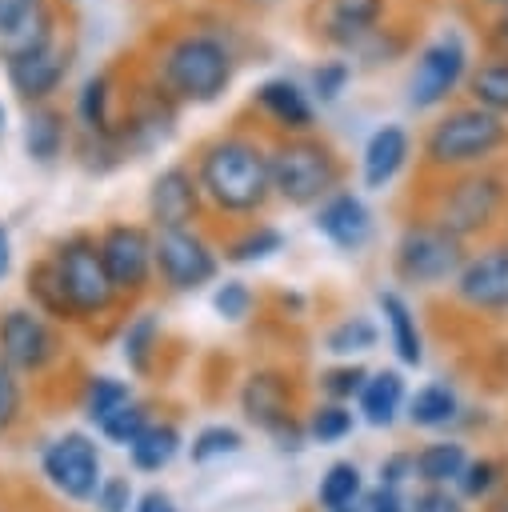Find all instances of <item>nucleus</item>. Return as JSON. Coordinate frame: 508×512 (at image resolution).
<instances>
[{
	"label": "nucleus",
	"instance_id": "1",
	"mask_svg": "<svg viewBox=\"0 0 508 512\" xmlns=\"http://www.w3.org/2000/svg\"><path fill=\"white\" fill-rule=\"evenodd\" d=\"M148 72L180 108H208L232 88L240 72V48L220 24L188 20L156 36Z\"/></svg>",
	"mask_w": 508,
	"mask_h": 512
},
{
	"label": "nucleus",
	"instance_id": "2",
	"mask_svg": "<svg viewBox=\"0 0 508 512\" xmlns=\"http://www.w3.org/2000/svg\"><path fill=\"white\" fill-rule=\"evenodd\" d=\"M192 172L204 192V204L224 216H256L272 200V172H268V132L228 124L196 140Z\"/></svg>",
	"mask_w": 508,
	"mask_h": 512
},
{
	"label": "nucleus",
	"instance_id": "3",
	"mask_svg": "<svg viewBox=\"0 0 508 512\" xmlns=\"http://www.w3.org/2000/svg\"><path fill=\"white\" fill-rule=\"evenodd\" d=\"M416 160L424 176H452V172L500 164L508 160V120L468 100H456L428 120L416 144Z\"/></svg>",
	"mask_w": 508,
	"mask_h": 512
},
{
	"label": "nucleus",
	"instance_id": "4",
	"mask_svg": "<svg viewBox=\"0 0 508 512\" xmlns=\"http://www.w3.org/2000/svg\"><path fill=\"white\" fill-rule=\"evenodd\" d=\"M268 172H272V200L288 208H316L336 188H344L348 160L324 132L268 136Z\"/></svg>",
	"mask_w": 508,
	"mask_h": 512
},
{
	"label": "nucleus",
	"instance_id": "5",
	"mask_svg": "<svg viewBox=\"0 0 508 512\" xmlns=\"http://www.w3.org/2000/svg\"><path fill=\"white\" fill-rule=\"evenodd\" d=\"M424 216L460 240H476L492 232L508 216V160L436 176Z\"/></svg>",
	"mask_w": 508,
	"mask_h": 512
},
{
	"label": "nucleus",
	"instance_id": "6",
	"mask_svg": "<svg viewBox=\"0 0 508 512\" xmlns=\"http://www.w3.org/2000/svg\"><path fill=\"white\" fill-rule=\"evenodd\" d=\"M472 68L468 44L456 28H440L436 36H428L416 56H412V72L404 84V100L412 112H440L452 104V96L464 88Z\"/></svg>",
	"mask_w": 508,
	"mask_h": 512
},
{
	"label": "nucleus",
	"instance_id": "7",
	"mask_svg": "<svg viewBox=\"0 0 508 512\" xmlns=\"http://www.w3.org/2000/svg\"><path fill=\"white\" fill-rule=\"evenodd\" d=\"M56 276H60V292L68 300V312L72 320H92V316H104L120 296L104 272V260H100V248H96V236L92 232H68L52 252H48Z\"/></svg>",
	"mask_w": 508,
	"mask_h": 512
},
{
	"label": "nucleus",
	"instance_id": "8",
	"mask_svg": "<svg viewBox=\"0 0 508 512\" xmlns=\"http://www.w3.org/2000/svg\"><path fill=\"white\" fill-rule=\"evenodd\" d=\"M468 252H464V240L452 236L448 228L432 224L428 216H412L400 236H396V248H392V268L404 284H416V288H432V284H444V280H456V272L464 268Z\"/></svg>",
	"mask_w": 508,
	"mask_h": 512
},
{
	"label": "nucleus",
	"instance_id": "9",
	"mask_svg": "<svg viewBox=\"0 0 508 512\" xmlns=\"http://www.w3.org/2000/svg\"><path fill=\"white\" fill-rule=\"evenodd\" d=\"M72 60H76V36L72 28H56L48 40L16 52L4 60V80L8 88L16 92V100L24 108H36V104H52L56 92L64 88L68 72H72Z\"/></svg>",
	"mask_w": 508,
	"mask_h": 512
},
{
	"label": "nucleus",
	"instance_id": "10",
	"mask_svg": "<svg viewBox=\"0 0 508 512\" xmlns=\"http://www.w3.org/2000/svg\"><path fill=\"white\" fill-rule=\"evenodd\" d=\"M388 20V0H304L308 36L332 56H352Z\"/></svg>",
	"mask_w": 508,
	"mask_h": 512
},
{
	"label": "nucleus",
	"instance_id": "11",
	"mask_svg": "<svg viewBox=\"0 0 508 512\" xmlns=\"http://www.w3.org/2000/svg\"><path fill=\"white\" fill-rule=\"evenodd\" d=\"M152 268L172 292H196L216 280L220 256L196 228H152Z\"/></svg>",
	"mask_w": 508,
	"mask_h": 512
},
{
	"label": "nucleus",
	"instance_id": "12",
	"mask_svg": "<svg viewBox=\"0 0 508 512\" xmlns=\"http://www.w3.org/2000/svg\"><path fill=\"white\" fill-rule=\"evenodd\" d=\"M104 272L116 288V296H140L152 280V228L132 220H112L96 236Z\"/></svg>",
	"mask_w": 508,
	"mask_h": 512
},
{
	"label": "nucleus",
	"instance_id": "13",
	"mask_svg": "<svg viewBox=\"0 0 508 512\" xmlns=\"http://www.w3.org/2000/svg\"><path fill=\"white\" fill-rule=\"evenodd\" d=\"M60 356V336L36 308H8L0 316V360L12 372H44Z\"/></svg>",
	"mask_w": 508,
	"mask_h": 512
},
{
	"label": "nucleus",
	"instance_id": "14",
	"mask_svg": "<svg viewBox=\"0 0 508 512\" xmlns=\"http://www.w3.org/2000/svg\"><path fill=\"white\" fill-rule=\"evenodd\" d=\"M204 192L196 184L192 160L164 164L148 184V220L152 228H196L204 216Z\"/></svg>",
	"mask_w": 508,
	"mask_h": 512
},
{
	"label": "nucleus",
	"instance_id": "15",
	"mask_svg": "<svg viewBox=\"0 0 508 512\" xmlns=\"http://www.w3.org/2000/svg\"><path fill=\"white\" fill-rule=\"evenodd\" d=\"M248 108L256 112V120H264L268 136H304V132H316V104L304 92V84L292 80V76H264L252 88Z\"/></svg>",
	"mask_w": 508,
	"mask_h": 512
},
{
	"label": "nucleus",
	"instance_id": "16",
	"mask_svg": "<svg viewBox=\"0 0 508 512\" xmlns=\"http://www.w3.org/2000/svg\"><path fill=\"white\" fill-rule=\"evenodd\" d=\"M40 464H44V476L52 480V488H60L68 500H88V496H96V488H100V452H96V444L84 436V432H64V436H56L48 448H44V456H40Z\"/></svg>",
	"mask_w": 508,
	"mask_h": 512
},
{
	"label": "nucleus",
	"instance_id": "17",
	"mask_svg": "<svg viewBox=\"0 0 508 512\" xmlns=\"http://www.w3.org/2000/svg\"><path fill=\"white\" fill-rule=\"evenodd\" d=\"M452 292L476 312H508V240L472 252L456 272Z\"/></svg>",
	"mask_w": 508,
	"mask_h": 512
},
{
	"label": "nucleus",
	"instance_id": "18",
	"mask_svg": "<svg viewBox=\"0 0 508 512\" xmlns=\"http://www.w3.org/2000/svg\"><path fill=\"white\" fill-rule=\"evenodd\" d=\"M312 228L340 252H360L372 240V208L356 188H336L328 200L312 208Z\"/></svg>",
	"mask_w": 508,
	"mask_h": 512
},
{
	"label": "nucleus",
	"instance_id": "19",
	"mask_svg": "<svg viewBox=\"0 0 508 512\" xmlns=\"http://www.w3.org/2000/svg\"><path fill=\"white\" fill-rule=\"evenodd\" d=\"M64 28L56 0H0V60L48 40Z\"/></svg>",
	"mask_w": 508,
	"mask_h": 512
},
{
	"label": "nucleus",
	"instance_id": "20",
	"mask_svg": "<svg viewBox=\"0 0 508 512\" xmlns=\"http://www.w3.org/2000/svg\"><path fill=\"white\" fill-rule=\"evenodd\" d=\"M412 148L416 144H412V132L404 124L388 120V124L372 128L368 140H364V148H360V184L368 192H384L408 168Z\"/></svg>",
	"mask_w": 508,
	"mask_h": 512
},
{
	"label": "nucleus",
	"instance_id": "21",
	"mask_svg": "<svg viewBox=\"0 0 508 512\" xmlns=\"http://www.w3.org/2000/svg\"><path fill=\"white\" fill-rule=\"evenodd\" d=\"M72 124L84 136H116V128H120V84H116L112 68H100L80 84L76 104H72Z\"/></svg>",
	"mask_w": 508,
	"mask_h": 512
},
{
	"label": "nucleus",
	"instance_id": "22",
	"mask_svg": "<svg viewBox=\"0 0 508 512\" xmlns=\"http://www.w3.org/2000/svg\"><path fill=\"white\" fill-rule=\"evenodd\" d=\"M72 148V112H64L56 100L36 104L24 112V152L36 164H56Z\"/></svg>",
	"mask_w": 508,
	"mask_h": 512
},
{
	"label": "nucleus",
	"instance_id": "23",
	"mask_svg": "<svg viewBox=\"0 0 508 512\" xmlns=\"http://www.w3.org/2000/svg\"><path fill=\"white\" fill-rule=\"evenodd\" d=\"M240 404H244V416L268 432L284 428L288 424V404H292V392H288V380L280 372H252L244 380V392H240Z\"/></svg>",
	"mask_w": 508,
	"mask_h": 512
},
{
	"label": "nucleus",
	"instance_id": "24",
	"mask_svg": "<svg viewBox=\"0 0 508 512\" xmlns=\"http://www.w3.org/2000/svg\"><path fill=\"white\" fill-rule=\"evenodd\" d=\"M464 96H468V104L508 120V56L484 52L480 60H472L468 80H464Z\"/></svg>",
	"mask_w": 508,
	"mask_h": 512
},
{
	"label": "nucleus",
	"instance_id": "25",
	"mask_svg": "<svg viewBox=\"0 0 508 512\" xmlns=\"http://www.w3.org/2000/svg\"><path fill=\"white\" fill-rule=\"evenodd\" d=\"M376 304H380V312H384V328H388V340H392L400 364L416 368V364L424 360V340H420L412 304H408L396 288H380V292H376Z\"/></svg>",
	"mask_w": 508,
	"mask_h": 512
},
{
	"label": "nucleus",
	"instance_id": "26",
	"mask_svg": "<svg viewBox=\"0 0 508 512\" xmlns=\"http://www.w3.org/2000/svg\"><path fill=\"white\" fill-rule=\"evenodd\" d=\"M356 400H360V412H364L368 424L388 428V424L396 420V412L404 408V376L392 372V368L372 372V376L364 380V388H360Z\"/></svg>",
	"mask_w": 508,
	"mask_h": 512
},
{
	"label": "nucleus",
	"instance_id": "27",
	"mask_svg": "<svg viewBox=\"0 0 508 512\" xmlns=\"http://www.w3.org/2000/svg\"><path fill=\"white\" fill-rule=\"evenodd\" d=\"M284 248V232L276 224H264V220H248L228 244H224V260L232 264H256V260H268Z\"/></svg>",
	"mask_w": 508,
	"mask_h": 512
},
{
	"label": "nucleus",
	"instance_id": "28",
	"mask_svg": "<svg viewBox=\"0 0 508 512\" xmlns=\"http://www.w3.org/2000/svg\"><path fill=\"white\" fill-rule=\"evenodd\" d=\"M468 468V456L460 444L452 440H440V444H428L420 456H412V472L428 484V488H444L452 480H460V472Z\"/></svg>",
	"mask_w": 508,
	"mask_h": 512
},
{
	"label": "nucleus",
	"instance_id": "29",
	"mask_svg": "<svg viewBox=\"0 0 508 512\" xmlns=\"http://www.w3.org/2000/svg\"><path fill=\"white\" fill-rule=\"evenodd\" d=\"M352 72H356V68H352V60H348V56H324V60H316V64L308 68L304 92L312 96V104L328 108V104H336V100L348 92Z\"/></svg>",
	"mask_w": 508,
	"mask_h": 512
},
{
	"label": "nucleus",
	"instance_id": "30",
	"mask_svg": "<svg viewBox=\"0 0 508 512\" xmlns=\"http://www.w3.org/2000/svg\"><path fill=\"white\" fill-rule=\"evenodd\" d=\"M408 52V36H404V28L396 24V20H384L348 60H352V68H388V64H396L400 56Z\"/></svg>",
	"mask_w": 508,
	"mask_h": 512
},
{
	"label": "nucleus",
	"instance_id": "31",
	"mask_svg": "<svg viewBox=\"0 0 508 512\" xmlns=\"http://www.w3.org/2000/svg\"><path fill=\"white\" fill-rule=\"evenodd\" d=\"M176 448H180V432H176V424H156V420H148V428L132 440V464L140 468V472H160L172 456H176Z\"/></svg>",
	"mask_w": 508,
	"mask_h": 512
},
{
	"label": "nucleus",
	"instance_id": "32",
	"mask_svg": "<svg viewBox=\"0 0 508 512\" xmlns=\"http://www.w3.org/2000/svg\"><path fill=\"white\" fill-rule=\"evenodd\" d=\"M456 392L448 388V384H424V388H416V396L408 400V420L416 424V428H440V424H448L452 416H456Z\"/></svg>",
	"mask_w": 508,
	"mask_h": 512
},
{
	"label": "nucleus",
	"instance_id": "33",
	"mask_svg": "<svg viewBox=\"0 0 508 512\" xmlns=\"http://www.w3.org/2000/svg\"><path fill=\"white\" fill-rule=\"evenodd\" d=\"M28 296H32V304H36V312H40V316L72 320L68 300H64V292H60V276H56V268H52V260H48V256H44V260H36V264L28 268Z\"/></svg>",
	"mask_w": 508,
	"mask_h": 512
},
{
	"label": "nucleus",
	"instance_id": "34",
	"mask_svg": "<svg viewBox=\"0 0 508 512\" xmlns=\"http://www.w3.org/2000/svg\"><path fill=\"white\" fill-rule=\"evenodd\" d=\"M128 400H132V392H128V384L116 380V376H92L88 388H84V412H88L92 424H104V420H108L116 408H124Z\"/></svg>",
	"mask_w": 508,
	"mask_h": 512
},
{
	"label": "nucleus",
	"instance_id": "35",
	"mask_svg": "<svg viewBox=\"0 0 508 512\" xmlns=\"http://www.w3.org/2000/svg\"><path fill=\"white\" fill-rule=\"evenodd\" d=\"M316 496H320V504H324L328 512L356 504V496H360V472H356V464L336 460V464L320 476V492H316Z\"/></svg>",
	"mask_w": 508,
	"mask_h": 512
},
{
	"label": "nucleus",
	"instance_id": "36",
	"mask_svg": "<svg viewBox=\"0 0 508 512\" xmlns=\"http://www.w3.org/2000/svg\"><path fill=\"white\" fill-rule=\"evenodd\" d=\"M376 340H380V328L368 320V316H348V320H340L332 332H328V352L332 356H352V352H368V348H376Z\"/></svg>",
	"mask_w": 508,
	"mask_h": 512
},
{
	"label": "nucleus",
	"instance_id": "37",
	"mask_svg": "<svg viewBox=\"0 0 508 512\" xmlns=\"http://www.w3.org/2000/svg\"><path fill=\"white\" fill-rule=\"evenodd\" d=\"M156 340H160V324H156L152 312L136 316V320L124 328L120 344H124V360H128L132 372H144V368H148V360H152V352H156Z\"/></svg>",
	"mask_w": 508,
	"mask_h": 512
},
{
	"label": "nucleus",
	"instance_id": "38",
	"mask_svg": "<svg viewBox=\"0 0 508 512\" xmlns=\"http://www.w3.org/2000/svg\"><path fill=\"white\" fill-rule=\"evenodd\" d=\"M112 444H124V448H132V440L148 428V412H144V404H136V400H128L124 408H116L104 424H96Z\"/></svg>",
	"mask_w": 508,
	"mask_h": 512
},
{
	"label": "nucleus",
	"instance_id": "39",
	"mask_svg": "<svg viewBox=\"0 0 508 512\" xmlns=\"http://www.w3.org/2000/svg\"><path fill=\"white\" fill-rule=\"evenodd\" d=\"M364 380H368V372H364L360 364H336V368L320 372V392H324L332 404H344V400L360 396Z\"/></svg>",
	"mask_w": 508,
	"mask_h": 512
},
{
	"label": "nucleus",
	"instance_id": "40",
	"mask_svg": "<svg viewBox=\"0 0 508 512\" xmlns=\"http://www.w3.org/2000/svg\"><path fill=\"white\" fill-rule=\"evenodd\" d=\"M308 432L320 440V444H332V440H344L352 432V412L344 404H320L308 420Z\"/></svg>",
	"mask_w": 508,
	"mask_h": 512
},
{
	"label": "nucleus",
	"instance_id": "41",
	"mask_svg": "<svg viewBox=\"0 0 508 512\" xmlns=\"http://www.w3.org/2000/svg\"><path fill=\"white\" fill-rule=\"evenodd\" d=\"M212 308L224 316V320H244L252 312V288L244 280H224L216 284L212 292Z\"/></svg>",
	"mask_w": 508,
	"mask_h": 512
},
{
	"label": "nucleus",
	"instance_id": "42",
	"mask_svg": "<svg viewBox=\"0 0 508 512\" xmlns=\"http://www.w3.org/2000/svg\"><path fill=\"white\" fill-rule=\"evenodd\" d=\"M236 448H240V432L228 428V424H212V428L196 432L192 460H212V456H224V452H236Z\"/></svg>",
	"mask_w": 508,
	"mask_h": 512
},
{
	"label": "nucleus",
	"instance_id": "43",
	"mask_svg": "<svg viewBox=\"0 0 508 512\" xmlns=\"http://www.w3.org/2000/svg\"><path fill=\"white\" fill-rule=\"evenodd\" d=\"M16 416H20V380L0 360V432H8L16 424Z\"/></svg>",
	"mask_w": 508,
	"mask_h": 512
},
{
	"label": "nucleus",
	"instance_id": "44",
	"mask_svg": "<svg viewBox=\"0 0 508 512\" xmlns=\"http://www.w3.org/2000/svg\"><path fill=\"white\" fill-rule=\"evenodd\" d=\"M484 28V52H504L508 56V8H496L488 16H480Z\"/></svg>",
	"mask_w": 508,
	"mask_h": 512
},
{
	"label": "nucleus",
	"instance_id": "45",
	"mask_svg": "<svg viewBox=\"0 0 508 512\" xmlns=\"http://www.w3.org/2000/svg\"><path fill=\"white\" fill-rule=\"evenodd\" d=\"M492 480H496V464H492V460H476V464H468V468L460 472L464 496H484V492L492 488Z\"/></svg>",
	"mask_w": 508,
	"mask_h": 512
},
{
	"label": "nucleus",
	"instance_id": "46",
	"mask_svg": "<svg viewBox=\"0 0 508 512\" xmlns=\"http://www.w3.org/2000/svg\"><path fill=\"white\" fill-rule=\"evenodd\" d=\"M408 512H464V504L448 492V488H424Z\"/></svg>",
	"mask_w": 508,
	"mask_h": 512
},
{
	"label": "nucleus",
	"instance_id": "47",
	"mask_svg": "<svg viewBox=\"0 0 508 512\" xmlns=\"http://www.w3.org/2000/svg\"><path fill=\"white\" fill-rule=\"evenodd\" d=\"M128 480L124 476H112V480H100V488H96V504L104 508V512H124L128 508Z\"/></svg>",
	"mask_w": 508,
	"mask_h": 512
},
{
	"label": "nucleus",
	"instance_id": "48",
	"mask_svg": "<svg viewBox=\"0 0 508 512\" xmlns=\"http://www.w3.org/2000/svg\"><path fill=\"white\" fill-rule=\"evenodd\" d=\"M364 504H368V512H404L400 492H396V488H388V484H380V492H372Z\"/></svg>",
	"mask_w": 508,
	"mask_h": 512
},
{
	"label": "nucleus",
	"instance_id": "49",
	"mask_svg": "<svg viewBox=\"0 0 508 512\" xmlns=\"http://www.w3.org/2000/svg\"><path fill=\"white\" fill-rule=\"evenodd\" d=\"M136 512H180L164 492H148V496H140V504H136Z\"/></svg>",
	"mask_w": 508,
	"mask_h": 512
},
{
	"label": "nucleus",
	"instance_id": "50",
	"mask_svg": "<svg viewBox=\"0 0 508 512\" xmlns=\"http://www.w3.org/2000/svg\"><path fill=\"white\" fill-rule=\"evenodd\" d=\"M8 264H12V240H8V228L0 224V280L8 276Z\"/></svg>",
	"mask_w": 508,
	"mask_h": 512
},
{
	"label": "nucleus",
	"instance_id": "51",
	"mask_svg": "<svg viewBox=\"0 0 508 512\" xmlns=\"http://www.w3.org/2000/svg\"><path fill=\"white\" fill-rule=\"evenodd\" d=\"M468 8H476L480 16H488V12H496V8H508V0H468Z\"/></svg>",
	"mask_w": 508,
	"mask_h": 512
},
{
	"label": "nucleus",
	"instance_id": "52",
	"mask_svg": "<svg viewBox=\"0 0 508 512\" xmlns=\"http://www.w3.org/2000/svg\"><path fill=\"white\" fill-rule=\"evenodd\" d=\"M336 512H368V504H348V508H336Z\"/></svg>",
	"mask_w": 508,
	"mask_h": 512
},
{
	"label": "nucleus",
	"instance_id": "53",
	"mask_svg": "<svg viewBox=\"0 0 508 512\" xmlns=\"http://www.w3.org/2000/svg\"><path fill=\"white\" fill-rule=\"evenodd\" d=\"M0 132H4V104H0Z\"/></svg>",
	"mask_w": 508,
	"mask_h": 512
},
{
	"label": "nucleus",
	"instance_id": "54",
	"mask_svg": "<svg viewBox=\"0 0 508 512\" xmlns=\"http://www.w3.org/2000/svg\"><path fill=\"white\" fill-rule=\"evenodd\" d=\"M72 4H76V0H72Z\"/></svg>",
	"mask_w": 508,
	"mask_h": 512
}]
</instances>
